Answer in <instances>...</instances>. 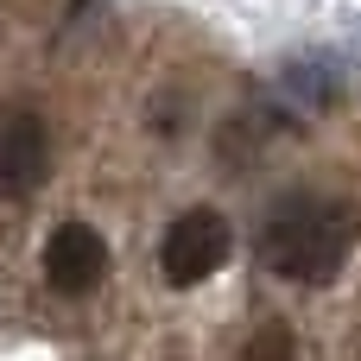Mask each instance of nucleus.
I'll return each instance as SVG.
<instances>
[{
    "instance_id": "obj_1",
    "label": "nucleus",
    "mask_w": 361,
    "mask_h": 361,
    "mask_svg": "<svg viewBox=\"0 0 361 361\" xmlns=\"http://www.w3.org/2000/svg\"><path fill=\"white\" fill-rule=\"evenodd\" d=\"M355 209L330 190H286L260 228V267L298 286H324L343 273V260L355 254Z\"/></svg>"
},
{
    "instance_id": "obj_4",
    "label": "nucleus",
    "mask_w": 361,
    "mask_h": 361,
    "mask_svg": "<svg viewBox=\"0 0 361 361\" xmlns=\"http://www.w3.org/2000/svg\"><path fill=\"white\" fill-rule=\"evenodd\" d=\"M51 171V127L38 114L0 121V197H32Z\"/></svg>"
},
{
    "instance_id": "obj_5",
    "label": "nucleus",
    "mask_w": 361,
    "mask_h": 361,
    "mask_svg": "<svg viewBox=\"0 0 361 361\" xmlns=\"http://www.w3.org/2000/svg\"><path fill=\"white\" fill-rule=\"evenodd\" d=\"M241 361H298V343H292V330H286V324H260V330L247 336Z\"/></svg>"
},
{
    "instance_id": "obj_2",
    "label": "nucleus",
    "mask_w": 361,
    "mask_h": 361,
    "mask_svg": "<svg viewBox=\"0 0 361 361\" xmlns=\"http://www.w3.org/2000/svg\"><path fill=\"white\" fill-rule=\"evenodd\" d=\"M228 254H235L228 216H222V209H184V216L165 228V241H159V273H165L171 286H203L209 273L228 267Z\"/></svg>"
},
{
    "instance_id": "obj_3",
    "label": "nucleus",
    "mask_w": 361,
    "mask_h": 361,
    "mask_svg": "<svg viewBox=\"0 0 361 361\" xmlns=\"http://www.w3.org/2000/svg\"><path fill=\"white\" fill-rule=\"evenodd\" d=\"M44 279L63 298L95 292L108 279V241H102V228L95 222H57L51 241H44Z\"/></svg>"
}]
</instances>
